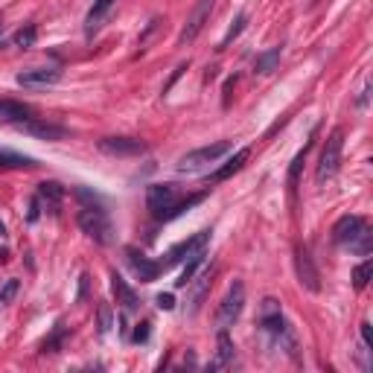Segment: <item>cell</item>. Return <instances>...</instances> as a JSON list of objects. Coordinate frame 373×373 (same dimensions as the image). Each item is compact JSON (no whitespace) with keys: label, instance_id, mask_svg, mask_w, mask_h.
Masks as SVG:
<instances>
[{"label":"cell","instance_id":"7a4b0ae2","mask_svg":"<svg viewBox=\"0 0 373 373\" xmlns=\"http://www.w3.org/2000/svg\"><path fill=\"white\" fill-rule=\"evenodd\" d=\"M228 152H231V143H228V140L202 146V149H196V152H186V155L178 161V172H202L204 166L216 164L222 155H228Z\"/></svg>","mask_w":373,"mask_h":373},{"label":"cell","instance_id":"3957f363","mask_svg":"<svg viewBox=\"0 0 373 373\" xmlns=\"http://www.w3.org/2000/svg\"><path fill=\"white\" fill-rule=\"evenodd\" d=\"M342 149H344V131L342 129H335L329 137H327V143H324V149H321V161H318V184H327L335 172H339V164H342Z\"/></svg>","mask_w":373,"mask_h":373},{"label":"cell","instance_id":"d6a6232c","mask_svg":"<svg viewBox=\"0 0 373 373\" xmlns=\"http://www.w3.org/2000/svg\"><path fill=\"white\" fill-rule=\"evenodd\" d=\"M134 342H137V344L149 342V324H137V329H134Z\"/></svg>","mask_w":373,"mask_h":373},{"label":"cell","instance_id":"7402d4cb","mask_svg":"<svg viewBox=\"0 0 373 373\" xmlns=\"http://www.w3.org/2000/svg\"><path fill=\"white\" fill-rule=\"evenodd\" d=\"M280 64V47H272V50H266V53H259L257 56V61H254V73H272L274 67Z\"/></svg>","mask_w":373,"mask_h":373},{"label":"cell","instance_id":"8992f818","mask_svg":"<svg viewBox=\"0 0 373 373\" xmlns=\"http://www.w3.org/2000/svg\"><path fill=\"white\" fill-rule=\"evenodd\" d=\"M294 272H297V280H301L304 289L321 292V274H318V269H315V263H312L309 248L301 245V242L294 245Z\"/></svg>","mask_w":373,"mask_h":373},{"label":"cell","instance_id":"52a82bcc","mask_svg":"<svg viewBox=\"0 0 373 373\" xmlns=\"http://www.w3.org/2000/svg\"><path fill=\"white\" fill-rule=\"evenodd\" d=\"M207 242H210V231H199L196 237H190V239H184V242H178L169 254H166V259L161 263V269H169V266H175V263H181V259H193V257H199V254H204V248H207Z\"/></svg>","mask_w":373,"mask_h":373},{"label":"cell","instance_id":"e575fe53","mask_svg":"<svg viewBox=\"0 0 373 373\" xmlns=\"http://www.w3.org/2000/svg\"><path fill=\"white\" fill-rule=\"evenodd\" d=\"M29 222H35V219H39V199H32L29 202V216H26Z\"/></svg>","mask_w":373,"mask_h":373},{"label":"cell","instance_id":"9c48e42d","mask_svg":"<svg viewBox=\"0 0 373 373\" xmlns=\"http://www.w3.org/2000/svg\"><path fill=\"white\" fill-rule=\"evenodd\" d=\"M99 152L111 155V158H134L146 152V143L134 140V137H105L99 140Z\"/></svg>","mask_w":373,"mask_h":373},{"label":"cell","instance_id":"4dcf8cb0","mask_svg":"<svg viewBox=\"0 0 373 373\" xmlns=\"http://www.w3.org/2000/svg\"><path fill=\"white\" fill-rule=\"evenodd\" d=\"M155 304H158V309L169 312V309H175V297H172V294H158V297H155Z\"/></svg>","mask_w":373,"mask_h":373},{"label":"cell","instance_id":"d4e9b609","mask_svg":"<svg viewBox=\"0 0 373 373\" xmlns=\"http://www.w3.org/2000/svg\"><path fill=\"white\" fill-rule=\"evenodd\" d=\"M309 146H312V143H307V146L301 149V152L294 155V161H292V166H289V186H292V190H294L297 178H301V169H304V161H307V152H309Z\"/></svg>","mask_w":373,"mask_h":373},{"label":"cell","instance_id":"484cf974","mask_svg":"<svg viewBox=\"0 0 373 373\" xmlns=\"http://www.w3.org/2000/svg\"><path fill=\"white\" fill-rule=\"evenodd\" d=\"M350 248H353L359 257H367V254L373 251V234H370L367 228H362V231H359V237L350 242Z\"/></svg>","mask_w":373,"mask_h":373},{"label":"cell","instance_id":"5bb4252c","mask_svg":"<svg viewBox=\"0 0 373 373\" xmlns=\"http://www.w3.org/2000/svg\"><path fill=\"white\" fill-rule=\"evenodd\" d=\"M362 228H367V225H364V219L356 216V213H347V216H342V219L332 225V239L339 242V245H350V242L359 237Z\"/></svg>","mask_w":373,"mask_h":373},{"label":"cell","instance_id":"603a6c76","mask_svg":"<svg viewBox=\"0 0 373 373\" xmlns=\"http://www.w3.org/2000/svg\"><path fill=\"white\" fill-rule=\"evenodd\" d=\"M213 266L210 269H204L199 277H196V289H193V309H199V304L204 301V294H207V289H210V283H213Z\"/></svg>","mask_w":373,"mask_h":373},{"label":"cell","instance_id":"7c38bea8","mask_svg":"<svg viewBox=\"0 0 373 373\" xmlns=\"http://www.w3.org/2000/svg\"><path fill=\"white\" fill-rule=\"evenodd\" d=\"M126 257H129V266L134 269V274L140 277V283H152L158 280V274L164 272L161 263H155V259H149L146 254H140L137 248H126Z\"/></svg>","mask_w":373,"mask_h":373},{"label":"cell","instance_id":"4fadbf2b","mask_svg":"<svg viewBox=\"0 0 373 373\" xmlns=\"http://www.w3.org/2000/svg\"><path fill=\"white\" fill-rule=\"evenodd\" d=\"M237 364V347L231 342L228 329H219V339H216V356L210 362V370H228Z\"/></svg>","mask_w":373,"mask_h":373},{"label":"cell","instance_id":"2e32d148","mask_svg":"<svg viewBox=\"0 0 373 373\" xmlns=\"http://www.w3.org/2000/svg\"><path fill=\"white\" fill-rule=\"evenodd\" d=\"M39 204H44L50 213H59V207H61V199H64V186L59 184V181H41L39 184Z\"/></svg>","mask_w":373,"mask_h":373},{"label":"cell","instance_id":"30bf717a","mask_svg":"<svg viewBox=\"0 0 373 373\" xmlns=\"http://www.w3.org/2000/svg\"><path fill=\"white\" fill-rule=\"evenodd\" d=\"M61 79L59 67H29L18 73V85L24 88H53Z\"/></svg>","mask_w":373,"mask_h":373},{"label":"cell","instance_id":"d6986e66","mask_svg":"<svg viewBox=\"0 0 373 373\" xmlns=\"http://www.w3.org/2000/svg\"><path fill=\"white\" fill-rule=\"evenodd\" d=\"M117 0H94V6H91V12H88V21H85V32L88 35H94L99 26H102V21H105V15L111 12V6H114Z\"/></svg>","mask_w":373,"mask_h":373},{"label":"cell","instance_id":"f546056e","mask_svg":"<svg viewBox=\"0 0 373 373\" xmlns=\"http://www.w3.org/2000/svg\"><path fill=\"white\" fill-rule=\"evenodd\" d=\"M15 292H18V280H9L6 289L0 292V307H6V304L12 301V297H15Z\"/></svg>","mask_w":373,"mask_h":373},{"label":"cell","instance_id":"44dd1931","mask_svg":"<svg viewBox=\"0 0 373 373\" xmlns=\"http://www.w3.org/2000/svg\"><path fill=\"white\" fill-rule=\"evenodd\" d=\"M35 166V161L29 155L21 152H9V149H0V169H26Z\"/></svg>","mask_w":373,"mask_h":373},{"label":"cell","instance_id":"4316f807","mask_svg":"<svg viewBox=\"0 0 373 373\" xmlns=\"http://www.w3.org/2000/svg\"><path fill=\"white\" fill-rule=\"evenodd\" d=\"M35 39H39V29H35V26L29 24V26H24V29L15 32V39H12V41H15V47H24V50H26V47L35 44Z\"/></svg>","mask_w":373,"mask_h":373},{"label":"cell","instance_id":"277c9868","mask_svg":"<svg viewBox=\"0 0 373 373\" xmlns=\"http://www.w3.org/2000/svg\"><path fill=\"white\" fill-rule=\"evenodd\" d=\"M242 307H245V286L237 280V283L228 289V294L222 297V304H219V309H216V324H219V329L234 327L237 318L242 315Z\"/></svg>","mask_w":373,"mask_h":373},{"label":"cell","instance_id":"ba28073f","mask_svg":"<svg viewBox=\"0 0 373 373\" xmlns=\"http://www.w3.org/2000/svg\"><path fill=\"white\" fill-rule=\"evenodd\" d=\"M210 12H213V0H199V4L193 6L190 18H186V24H184V29H181V35H178V44H181V47L193 44V41L199 39V32L204 29Z\"/></svg>","mask_w":373,"mask_h":373},{"label":"cell","instance_id":"8fae6325","mask_svg":"<svg viewBox=\"0 0 373 373\" xmlns=\"http://www.w3.org/2000/svg\"><path fill=\"white\" fill-rule=\"evenodd\" d=\"M259 327H263L269 335H274V339H277V335L286 329L280 301H274V297H266L263 307H259Z\"/></svg>","mask_w":373,"mask_h":373},{"label":"cell","instance_id":"ffe728a7","mask_svg":"<svg viewBox=\"0 0 373 373\" xmlns=\"http://www.w3.org/2000/svg\"><path fill=\"white\" fill-rule=\"evenodd\" d=\"M248 149H239V152H234V158L225 164V166H222V169H216L213 172V178L210 181H225V178H231V175H237L242 166H245V161H248Z\"/></svg>","mask_w":373,"mask_h":373},{"label":"cell","instance_id":"6da1fadb","mask_svg":"<svg viewBox=\"0 0 373 373\" xmlns=\"http://www.w3.org/2000/svg\"><path fill=\"white\" fill-rule=\"evenodd\" d=\"M76 222H79L82 234L91 237L96 245H108L111 239H114V225H111L105 207H85V204H82Z\"/></svg>","mask_w":373,"mask_h":373},{"label":"cell","instance_id":"83f0119b","mask_svg":"<svg viewBox=\"0 0 373 373\" xmlns=\"http://www.w3.org/2000/svg\"><path fill=\"white\" fill-rule=\"evenodd\" d=\"M245 24H248V15H245V12H239V15H237V21H234V26L228 29V35H225V39H222L219 50H225V47H228V44H231L234 39H239V32L245 29Z\"/></svg>","mask_w":373,"mask_h":373},{"label":"cell","instance_id":"f1b7e54d","mask_svg":"<svg viewBox=\"0 0 373 373\" xmlns=\"http://www.w3.org/2000/svg\"><path fill=\"white\" fill-rule=\"evenodd\" d=\"M76 199L85 204V207H102V199L91 190H85V186H76Z\"/></svg>","mask_w":373,"mask_h":373},{"label":"cell","instance_id":"5b68a950","mask_svg":"<svg viewBox=\"0 0 373 373\" xmlns=\"http://www.w3.org/2000/svg\"><path fill=\"white\" fill-rule=\"evenodd\" d=\"M178 204V190L175 184H149L146 186V207L152 210L155 219L166 222V213Z\"/></svg>","mask_w":373,"mask_h":373},{"label":"cell","instance_id":"836d02e7","mask_svg":"<svg viewBox=\"0 0 373 373\" xmlns=\"http://www.w3.org/2000/svg\"><path fill=\"white\" fill-rule=\"evenodd\" d=\"M362 344H364V350H370V347H373V339H370V324H367V321L362 324Z\"/></svg>","mask_w":373,"mask_h":373},{"label":"cell","instance_id":"cb8c5ba5","mask_svg":"<svg viewBox=\"0 0 373 373\" xmlns=\"http://www.w3.org/2000/svg\"><path fill=\"white\" fill-rule=\"evenodd\" d=\"M370 277H373V259H364L362 266L353 269V289L362 292V289L370 283Z\"/></svg>","mask_w":373,"mask_h":373},{"label":"cell","instance_id":"ac0fdd59","mask_svg":"<svg viewBox=\"0 0 373 373\" xmlns=\"http://www.w3.org/2000/svg\"><path fill=\"white\" fill-rule=\"evenodd\" d=\"M111 289H114V294H117V304H123V309H137L140 307V297H137V292L117 274V272H111Z\"/></svg>","mask_w":373,"mask_h":373},{"label":"cell","instance_id":"e0dca14e","mask_svg":"<svg viewBox=\"0 0 373 373\" xmlns=\"http://www.w3.org/2000/svg\"><path fill=\"white\" fill-rule=\"evenodd\" d=\"M21 131H26V134H32V137H41V140H61L64 137V129L61 126H53V123H44V120H39V117H32V120H26L24 126H18Z\"/></svg>","mask_w":373,"mask_h":373},{"label":"cell","instance_id":"1f68e13d","mask_svg":"<svg viewBox=\"0 0 373 373\" xmlns=\"http://www.w3.org/2000/svg\"><path fill=\"white\" fill-rule=\"evenodd\" d=\"M99 324H102V332H108V329H111V309H108L105 304L99 307Z\"/></svg>","mask_w":373,"mask_h":373},{"label":"cell","instance_id":"9a60e30c","mask_svg":"<svg viewBox=\"0 0 373 373\" xmlns=\"http://www.w3.org/2000/svg\"><path fill=\"white\" fill-rule=\"evenodd\" d=\"M32 120V108L18 99H0V126H24Z\"/></svg>","mask_w":373,"mask_h":373}]
</instances>
